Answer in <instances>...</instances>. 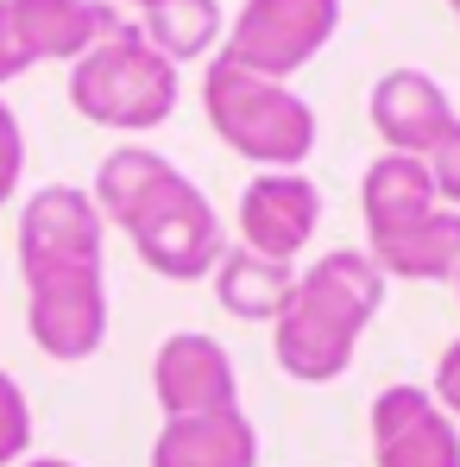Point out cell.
<instances>
[{"instance_id":"cell-1","label":"cell","mask_w":460,"mask_h":467,"mask_svg":"<svg viewBox=\"0 0 460 467\" xmlns=\"http://www.w3.org/2000/svg\"><path fill=\"white\" fill-rule=\"evenodd\" d=\"M384 278L379 259L366 246H334L322 253L309 272H297V291L284 316L271 322V354L291 379L303 386H328L353 367L360 335L379 322L384 310Z\"/></svg>"},{"instance_id":"cell-2","label":"cell","mask_w":460,"mask_h":467,"mask_svg":"<svg viewBox=\"0 0 460 467\" xmlns=\"http://www.w3.org/2000/svg\"><path fill=\"white\" fill-rule=\"evenodd\" d=\"M202 114L228 140V152L252 158L259 171H303L315 152V108L291 82L252 77L228 57H209L202 70Z\"/></svg>"},{"instance_id":"cell-3","label":"cell","mask_w":460,"mask_h":467,"mask_svg":"<svg viewBox=\"0 0 460 467\" xmlns=\"http://www.w3.org/2000/svg\"><path fill=\"white\" fill-rule=\"evenodd\" d=\"M70 108L107 133H152L177 114V64L158 57L139 26H114L70 64Z\"/></svg>"},{"instance_id":"cell-4","label":"cell","mask_w":460,"mask_h":467,"mask_svg":"<svg viewBox=\"0 0 460 467\" xmlns=\"http://www.w3.org/2000/svg\"><path fill=\"white\" fill-rule=\"evenodd\" d=\"M120 234L133 240L139 265L158 272V278H170V285H196V278H209V272L221 265V253H228V234H221L215 202H209L183 171H170L152 196L127 215V228H120Z\"/></svg>"},{"instance_id":"cell-5","label":"cell","mask_w":460,"mask_h":467,"mask_svg":"<svg viewBox=\"0 0 460 467\" xmlns=\"http://www.w3.org/2000/svg\"><path fill=\"white\" fill-rule=\"evenodd\" d=\"M334 26H341V0H246L233 13L221 57L252 77L291 82L303 64L322 57Z\"/></svg>"},{"instance_id":"cell-6","label":"cell","mask_w":460,"mask_h":467,"mask_svg":"<svg viewBox=\"0 0 460 467\" xmlns=\"http://www.w3.org/2000/svg\"><path fill=\"white\" fill-rule=\"evenodd\" d=\"M101 246H107V222H101L88 190L45 183L26 196V209H19V278L88 272V265H101Z\"/></svg>"},{"instance_id":"cell-7","label":"cell","mask_w":460,"mask_h":467,"mask_svg":"<svg viewBox=\"0 0 460 467\" xmlns=\"http://www.w3.org/2000/svg\"><path fill=\"white\" fill-rule=\"evenodd\" d=\"M26 335L38 341V354L77 367L88 354H101L107 341V272H45L26 278Z\"/></svg>"},{"instance_id":"cell-8","label":"cell","mask_w":460,"mask_h":467,"mask_svg":"<svg viewBox=\"0 0 460 467\" xmlns=\"http://www.w3.org/2000/svg\"><path fill=\"white\" fill-rule=\"evenodd\" d=\"M152 391L164 417H196V410H233L240 404V373L233 354L202 335V328H177L164 335L152 354Z\"/></svg>"},{"instance_id":"cell-9","label":"cell","mask_w":460,"mask_h":467,"mask_svg":"<svg viewBox=\"0 0 460 467\" xmlns=\"http://www.w3.org/2000/svg\"><path fill=\"white\" fill-rule=\"evenodd\" d=\"M373 462L379 467H460V423L423 386H384L373 398Z\"/></svg>"},{"instance_id":"cell-10","label":"cell","mask_w":460,"mask_h":467,"mask_svg":"<svg viewBox=\"0 0 460 467\" xmlns=\"http://www.w3.org/2000/svg\"><path fill=\"white\" fill-rule=\"evenodd\" d=\"M322 228V190L303 171H259L240 190V246L265 253V259H297Z\"/></svg>"},{"instance_id":"cell-11","label":"cell","mask_w":460,"mask_h":467,"mask_svg":"<svg viewBox=\"0 0 460 467\" xmlns=\"http://www.w3.org/2000/svg\"><path fill=\"white\" fill-rule=\"evenodd\" d=\"M373 127H379V140L391 152H410V158H429L442 140H448V127H455V101H448V88L429 77V70H410V64H397V70H384L373 82Z\"/></svg>"},{"instance_id":"cell-12","label":"cell","mask_w":460,"mask_h":467,"mask_svg":"<svg viewBox=\"0 0 460 467\" xmlns=\"http://www.w3.org/2000/svg\"><path fill=\"white\" fill-rule=\"evenodd\" d=\"M435 209H442V196H435L429 158L384 152V158L366 164V177H360V215H366V240H373V246L410 234L416 222H429Z\"/></svg>"},{"instance_id":"cell-13","label":"cell","mask_w":460,"mask_h":467,"mask_svg":"<svg viewBox=\"0 0 460 467\" xmlns=\"http://www.w3.org/2000/svg\"><path fill=\"white\" fill-rule=\"evenodd\" d=\"M152 467H259V430L240 404L164 417V430L152 442Z\"/></svg>"},{"instance_id":"cell-14","label":"cell","mask_w":460,"mask_h":467,"mask_svg":"<svg viewBox=\"0 0 460 467\" xmlns=\"http://www.w3.org/2000/svg\"><path fill=\"white\" fill-rule=\"evenodd\" d=\"M13 19L38 64H77L120 26V13L101 0H13Z\"/></svg>"},{"instance_id":"cell-15","label":"cell","mask_w":460,"mask_h":467,"mask_svg":"<svg viewBox=\"0 0 460 467\" xmlns=\"http://www.w3.org/2000/svg\"><path fill=\"white\" fill-rule=\"evenodd\" d=\"M209 278H215L221 310L240 316V322H278L284 304H291V291H297V265L265 259V253H252V246H228Z\"/></svg>"},{"instance_id":"cell-16","label":"cell","mask_w":460,"mask_h":467,"mask_svg":"<svg viewBox=\"0 0 460 467\" xmlns=\"http://www.w3.org/2000/svg\"><path fill=\"white\" fill-rule=\"evenodd\" d=\"M379 259L384 278H416V285H455L460 272V209H435L429 222H416L410 234L366 246Z\"/></svg>"},{"instance_id":"cell-17","label":"cell","mask_w":460,"mask_h":467,"mask_svg":"<svg viewBox=\"0 0 460 467\" xmlns=\"http://www.w3.org/2000/svg\"><path fill=\"white\" fill-rule=\"evenodd\" d=\"M139 32L152 38L158 57L196 64V57H209L215 38H221V0H158L152 13L139 19Z\"/></svg>"},{"instance_id":"cell-18","label":"cell","mask_w":460,"mask_h":467,"mask_svg":"<svg viewBox=\"0 0 460 467\" xmlns=\"http://www.w3.org/2000/svg\"><path fill=\"white\" fill-rule=\"evenodd\" d=\"M32 455V404H26V386L0 367V467H19Z\"/></svg>"},{"instance_id":"cell-19","label":"cell","mask_w":460,"mask_h":467,"mask_svg":"<svg viewBox=\"0 0 460 467\" xmlns=\"http://www.w3.org/2000/svg\"><path fill=\"white\" fill-rule=\"evenodd\" d=\"M19 177H26V133H19V114L0 101V202L19 196Z\"/></svg>"},{"instance_id":"cell-20","label":"cell","mask_w":460,"mask_h":467,"mask_svg":"<svg viewBox=\"0 0 460 467\" xmlns=\"http://www.w3.org/2000/svg\"><path fill=\"white\" fill-rule=\"evenodd\" d=\"M429 177H435V196H442V209H460V120L448 127V140L429 152Z\"/></svg>"},{"instance_id":"cell-21","label":"cell","mask_w":460,"mask_h":467,"mask_svg":"<svg viewBox=\"0 0 460 467\" xmlns=\"http://www.w3.org/2000/svg\"><path fill=\"white\" fill-rule=\"evenodd\" d=\"M38 57L26 51V38H19V19H13V0H0V82L26 77Z\"/></svg>"},{"instance_id":"cell-22","label":"cell","mask_w":460,"mask_h":467,"mask_svg":"<svg viewBox=\"0 0 460 467\" xmlns=\"http://www.w3.org/2000/svg\"><path fill=\"white\" fill-rule=\"evenodd\" d=\"M429 391H435V404L460 423V341L442 348V360H435V386H429Z\"/></svg>"},{"instance_id":"cell-23","label":"cell","mask_w":460,"mask_h":467,"mask_svg":"<svg viewBox=\"0 0 460 467\" xmlns=\"http://www.w3.org/2000/svg\"><path fill=\"white\" fill-rule=\"evenodd\" d=\"M19 467H77V462H64V455H26Z\"/></svg>"},{"instance_id":"cell-24","label":"cell","mask_w":460,"mask_h":467,"mask_svg":"<svg viewBox=\"0 0 460 467\" xmlns=\"http://www.w3.org/2000/svg\"><path fill=\"white\" fill-rule=\"evenodd\" d=\"M127 6H139V13H152V6H158V0H127Z\"/></svg>"},{"instance_id":"cell-25","label":"cell","mask_w":460,"mask_h":467,"mask_svg":"<svg viewBox=\"0 0 460 467\" xmlns=\"http://www.w3.org/2000/svg\"><path fill=\"white\" fill-rule=\"evenodd\" d=\"M455 304H460V272H455Z\"/></svg>"},{"instance_id":"cell-26","label":"cell","mask_w":460,"mask_h":467,"mask_svg":"<svg viewBox=\"0 0 460 467\" xmlns=\"http://www.w3.org/2000/svg\"><path fill=\"white\" fill-rule=\"evenodd\" d=\"M448 6H455V19H460V0H448Z\"/></svg>"}]
</instances>
